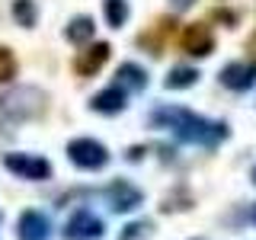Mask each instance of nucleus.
Here are the masks:
<instances>
[{"instance_id":"f257e3e1","label":"nucleus","mask_w":256,"mask_h":240,"mask_svg":"<svg viewBox=\"0 0 256 240\" xmlns=\"http://www.w3.org/2000/svg\"><path fill=\"white\" fill-rule=\"evenodd\" d=\"M150 122L157 128H166L173 132L180 141L189 144H202V148H218V144L228 138V125L224 122H208V118L196 116V112L182 109V106H160Z\"/></svg>"},{"instance_id":"f03ea898","label":"nucleus","mask_w":256,"mask_h":240,"mask_svg":"<svg viewBox=\"0 0 256 240\" xmlns=\"http://www.w3.org/2000/svg\"><path fill=\"white\" fill-rule=\"evenodd\" d=\"M68 157L74 160L80 170H102L109 164V150L93 138H74L68 144Z\"/></svg>"},{"instance_id":"7ed1b4c3","label":"nucleus","mask_w":256,"mask_h":240,"mask_svg":"<svg viewBox=\"0 0 256 240\" xmlns=\"http://www.w3.org/2000/svg\"><path fill=\"white\" fill-rule=\"evenodd\" d=\"M4 166L22 180H48L52 176V164L45 157H32V154H4Z\"/></svg>"},{"instance_id":"20e7f679","label":"nucleus","mask_w":256,"mask_h":240,"mask_svg":"<svg viewBox=\"0 0 256 240\" xmlns=\"http://www.w3.org/2000/svg\"><path fill=\"white\" fill-rule=\"evenodd\" d=\"M180 45H182V52L196 54V58H208V54L214 52V36H212V29H208L205 22H192V26L182 29Z\"/></svg>"},{"instance_id":"39448f33","label":"nucleus","mask_w":256,"mask_h":240,"mask_svg":"<svg viewBox=\"0 0 256 240\" xmlns=\"http://www.w3.org/2000/svg\"><path fill=\"white\" fill-rule=\"evenodd\" d=\"M173 32H176V22L170 20V16H164V20H157L150 29L141 32V36H138V45L144 48V52H150L154 58H160V54L166 52V42L173 38Z\"/></svg>"},{"instance_id":"423d86ee","label":"nucleus","mask_w":256,"mask_h":240,"mask_svg":"<svg viewBox=\"0 0 256 240\" xmlns=\"http://www.w3.org/2000/svg\"><path fill=\"white\" fill-rule=\"evenodd\" d=\"M106 202H109L112 212L125 214V212H134V208L144 202V196H141V189L132 186V182L116 180V182H109V186H106Z\"/></svg>"},{"instance_id":"0eeeda50","label":"nucleus","mask_w":256,"mask_h":240,"mask_svg":"<svg viewBox=\"0 0 256 240\" xmlns=\"http://www.w3.org/2000/svg\"><path fill=\"white\" fill-rule=\"evenodd\" d=\"M36 93L38 90H32V86H20V90L6 93L4 100H0V106H4V112H6V116H13V118H32V116L42 112V102H26Z\"/></svg>"},{"instance_id":"6e6552de","label":"nucleus","mask_w":256,"mask_h":240,"mask_svg":"<svg viewBox=\"0 0 256 240\" xmlns=\"http://www.w3.org/2000/svg\"><path fill=\"white\" fill-rule=\"evenodd\" d=\"M102 234H106V228H102V221L93 212H77L74 218L64 224V237L68 240H96Z\"/></svg>"},{"instance_id":"1a4fd4ad","label":"nucleus","mask_w":256,"mask_h":240,"mask_svg":"<svg viewBox=\"0 0 256 240\" xmlns=\"http://www.w3.org/2000/svg\"><path fill=\"white\" fill-rule=\"evenodd\" d=\"M109 52H112V48H109L106 42H93V45H86L84 52H80L77 58H74V70H77L80 77H93L96 70L106 64Z\"/></svg>"},{"instance_id":"9d476101","label":"nucleus","mask_w":256,"mask_h":240,"mask_svg":"<svg viewBox=\"0 0 256 240\" xmlns=\"http://www.w3.org/2000/svg\"><path fill=\"white\" fill-rule=\"evenodd\" d=\"M221 84L228 90H250L256 84V64H246V61H234L221 70Z\"/></svg>"},{"instance_id":"9b49d317","label":"nucleus","mask_w":256,"mask_h":240,"mask_svg":"<svg viewBox=\"0 0 256 240\" xmlns=\"http://www.w3.org/2000/svg\"><path fill=\"white\" fill-rule=\"evenodd\" d=\"M48 234H52V224H48V218L42 212H22L20 218V240H48Z\"/></svg>"},{"instance_id":"f8f14e48","label":"nucleus","mask_w":256,"mask_h":240,"mask_svg":"<svg viewBox=\"0 0 256 240\" xmlns=\"http://www.w3.org/2000/svg\"><path fill=\"white\" fill-rule=\"evenodd\" d=\"M90 106L96 112H102V116H116V112L125 109V90H122V86H109V90H102V93L93 96Z\"/></svg>"},{"instance_id":"ddd939ff","label":"nucleus","mask_w":256,"mask_h":240,"mask_svg":"<svg viewBox=\"0 0 256 240\" xmlns=\"http://www.w3.org/2000/svg\"><path fill=\"white\" fill-rule=\"evenodd\" d=\"M116 77H118L116 86H122V90H144L148 86V74H144L138 64H122L116 70Z\"/></svg>"},{"instance_id":"4468645a","label":"nucleus","mask_w":256,"mask_h":240,"mask_svg":"<svg viewBox=\"0 0 256 240\" xmlns=\"http://www.w3.org/2000/svg\"><path fill=\"white\" fill-rule=\"evenodd\" d=\"M93 20L90 16H74V20L68 22V29H64V36H68V42H74V45H84V42H90L93 38Z\"/></svg>"},{"instance_id":"2eb2a0df","label":"nucleus","mask_w":256,"mask_h":240,"mask_svg":"<svg viewBox=\"0 0 256 240\" xmlns=\"http://www.w3.org/2000/svg\"><path fill=\"white\" fill-rule=\"evenodd\" d=\"M198 80V70L196 68H173L170 74H166L164 86L166 90H186V86H192Z\"/></svg>"},{"instance_id":"dca6fc26","label":"nucleus","mask_w":256,"mask_h":240,"mask_svg":"<svg viewBox=\"0 0 256 240\" xmlns=\"http://www.w3.org/2000/svg\"><path fill=\"white\" fill-rule=\"evenodd\" d=\"M106 22L112 29H118V26H125V20H128V4L125 0H106Z\"/></svg>"},{"instance_id":"f3484780","label":"nucleus","mask_w":256,"mask_h":240,"mask_svg":"<svg viewBox=\"0 0 256 240\" xmlns=\"http://www.w3.org/2000/svg\"><path fill=\"white\" fill-rule=\"evenodd\" d=\"M13 16L20 26H36V4L32 0H13Z\"/></svg>"},{"instance_id":"a211bd4d","label":"nucleus","mask_w":256,"mask_h":240,"mask_svg":"<svg viewBox=\"0 0 256 240\" xmlns=\"http://www.w3.org/2000/svg\"><path fill=\"white\" fill-rule=\"evenodd\" d=\"M150 228H154L150 221H132V224L122 230V234H118V240H141V237L150 234Z\"/></svg>"},{"instance_id":"6ab92c4d","label":"nucleus","mask_w":256,"mask_h":240,"mask_svg":"<svg viewBox=\"0 0 256 240\" xmlns=\"http://www.w3.org/2000/svg\"><path fill=\"white\" fill-rule=\"evenodd\" d=\"M16 77V58L10 54V48H0V84Z\"/></svg>"},{"instance_id":"aec40b11","label":"nucleus","mask_w":256,"mask_h":240,"mask_svg":"<svg viewBox=\"0 0 256 240\" xmlns=\"http://www.w3.org/2000/svg\"><path fill=\"white\" fill-rule=\"evenodd\" d=\"M246 54H250V61L256 64V32L250 36V42H246Z\"/></svg>"},{"instance_id":"412c9836","label":"nucleus","mask_w":256,"mask_h":240,"mask_svg":"<svg viewBox=\"0 0 256 240\" xmlns=\"http://www.w3.org/2000/svg\"><path fill=\"white\" fill-rule=\"evenodd\" d=\"M192 4H196V0H173V10H176V13H182V10H189Z\"/></svg>"},{"instance_id":"4be33fe9","label":"nucleus","mask_w":256,"mask_h":240,"mask_svg":"<svg viewBox=\"0 0 256 240\" xmlns=\"http://www.w3.org/2000/svg\"><path fill=\"white\" fill-rule=\"evenodd\" d=\"M141 154H144V148H132L128 150V160H141Z\"/></svg>"},{"instance_id":"5701e85b","label":"nucleus","mask_w":256,"mask_h":240,"mask_svg":"<svg viewBox=\"0 0 256 240\" xmlns=\"http://www.w3.org/2000/svg\"><path fill=\"white\" fill-rule=\"evenodd\" d=\"M253 221H256V208H253Z\"/></svg>"},{"instance_id":"b1692460","label":"nucleus","mask_w":256,"mask_h":240,"mask_svg":"<svg viewBox=\"0 0 256 240\" xmlns=\"http://www.w3.org/2000/svg\"><path fill=\"white\" fill-rule=\"evenodd\" d=\"M253 182H256V170H253Z\"/></svg>"}]
</instances>
